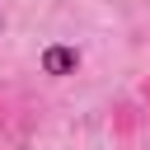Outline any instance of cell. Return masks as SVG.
I'll return each instance as SVG.
<instances>
[{
    "label": "cell",
    "mask_w": 150,
    "mask_h": 150,
    "mask_svg": "<svg viewBox=\"0 0 150 150\" xmlns=\"http://www.w3.org/2000/svg\"><path fill=\"white\" fill-rule=\"evenodd\" d=\"M141 98H145V108H150V80H145V84H141Z\"/></svg>",
    "instance_id": "obj_1"
}]
</instances>
